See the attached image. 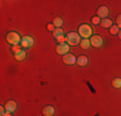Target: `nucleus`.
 Segmentation results:
<instances>
[{
    "mask_svg": "<svg viewBox=\"0 0 121 116\" xmlns=\"http://www.w3.org/2000/svg\"><path fill=\"white\" fill-rule=\"evenodd\" d=\"M21 39H22V37L19 36V34L16 32V31H10V32H8L7 36H5L7 43H8V44H10L12 46L21 44Z\"/></svg>",
    "mask_w": 121,
    "mask_h": 116,
    "instance_id": "nucleus-1",
    "label": "nucleus"
},
{
    "mask_svg": "<svg viewBox=\"0 0 121 116\" xmlns=\"http://www.w3.org/2000/svg\"><path fill=\"white\" fill-rule=\"evenodd\" d=\"M91 34H93V28H91L89 25H86V23H84V25H81L79 27V35L81 37H84V39L90 37Z\"/></svg>",
    "mask_w": 121,
    "mask_h": 116,
    "instance_id": "nucleus-2",
    "label": "nucleus"
},
{
    "mask_svg": "<svg viewBox=\"0 0 121 116\" xmlns=\"http://www.w3.org/2000/svg\"><path fill=\"white\" fill-rule=\"evenodd\" d=\"M66 41L68 45H77L80 44V35L76 32H70L66 37Z\"/></svg>",
    "mask_w": 121,
    "mask_h": 116,
    "instance_id": "nucleus-3",
    "label": "nucleus"
},
{
    "mask_svg": "<svg viewBox=\"0 0 121 116\" xmlns=\"http://www.w3.org/2000/svg\"><path fill=\"white\" fill-rule=\"evenodd\" d=\"M90 45H93L94 48H100L103 45V37L99 35H93L90 37Z\"/></svg>",
    "mask_w": 121,
    "mask_h": 116,
    "instance_id": "nucleus-4",
    "label": "nucleus"
},
{
    "mask_svg": "<svg viewBox=\"0 0 121 116\" xmlns=\"http://www.w3.org/2000/svg\"><path fill=\"white\" fill-rule=\"evenodd\" d=\"M76 59L77 58L73 56V54H65V56H63V63H65V65H67V66H72V65H76Z\"/></svg>",
    "mask_w": 121,
    "mask_h": 116,
    "instance_id": "nucleus-5",
    "label": "nucleus"
},
{
    "mask_svg": "<svg viewBox=\"0 0 121 116\" xmlns=\"http://www.w3.org/2000/svg\"><path fill=\"white\" fill-rule=\"evenodd\" d=\"M56 52L58 54H67L68 52H70V45L68 44H66V43H60V44L57 45V48H56Z\"/></svg>",
    "mask_w": 121,
    "mask_h": 116,
    "instance_id": "nucleus-6",
    "label": "nucleus"
},
{
    "mask_svg": "<svg viewBox=\"0 0 121 116\" xmlns=\"http://www.w3.org/2000/svg\"><path fill=\"white\" fill-rule=\"evenodd\" d=\"M32 45H34L32 36H23L21 39V46H23V48H31Z\"/></svg>",
    "mask_w": 121,
    "mask_h": 116,
    "instance_id": "nucleus-7",
    "label": "nucleus"
},
{
    "mask_svg": "<svg viewBox=\"0 0 121 116\" xmlns=\"http://www.w3.org/2000/svg\"><path fill=\"white\" fill-rule=\"evenodd\" d=\"M108 13H109V10H108L107 7H99V8L97 9V14H98V17H99L100 19L107 18Z\"/></svg>",
    "mask_w": 121,
    "mask_h": 116,
    "instance_id": "nucleus-8",
    "label": "nucleus"
},
{
    "mask_svg": "<svg viewBox=\"0 0 121 116\" xmlns=\"http://www.w3.org/2000/svg\"><path fill=\"white\" fill-rule=\"evenodd\" d=\"M17 106H18V104H17L16 101H8V102L4 104V107H5V110H7V112H10V114H12V112H14V111L17 110Z\"/></svg>",
    "mask_w": 121,
    "mask_h": 116,
    "instance_id": "nucleus-9",
    "label": "nucleus"
},
{
    "mask_svg": "<svg viewBox=\"0 0 121 116\" xmlns=\"http://www.w3.org/2000/svg\"><path fill=\"white\" fill-rule=\"evenodd\" d=\"M54 112H56V110L50 104H47V106L43 107V116H53Z\"/></svg>",
    "mask_w": 121,
    "mask_h": 116,
    "instance_id": "nucleus-10",
    "label": "nucleus"
},
{
    "mask_svg": "<svg viewBox=\"0 0 121 116\" xmlns=\"http://www.w3.org/2000/svg\"><path fill=\"white\" fill-rule=\"evenodd\" d=\"M88 57H85V56H80L79 58H77V59H76V63H77V65H79V66H86V65H88Z\"/></svg>",
    "mask_w": 121,
    "mask_h": 116,
    "instance_id": "nucleus-11",
    "label": "nucleus"
},
{
    "mask_svg": "<svg viewBox=\"0 0 121 116\" xmlns=\"http://www.w3.org/2000/svg\"><path fill=\"white\" fill-rule=\"evenodd\" d=\"M54 25V27H57V28H60L62 27V25H63V19L60 18V17H56V18L53 19V22H52Z\"/></svg>",
    "mask_w": 121,
    "mask_h": 116,
    "instance_id": "nucleus-12",
    "label": "nucleus"
},
{
    "mask_svg": "<svg viewBox=\"0 0 121 116\" xmlns=\"http://www.w3.org/2000/svg\"><path fill=\"white\" fill-rule=\"evenodd\" d=\"M25 58H26V52L25 50H19L18 53L14 54V59H17V61H23Z\"/></svg>",
    "mask_w": 121,
    "mask_h": 116,
    "instance_id": "nucleus-13",
    "label": "nucleus"
},
{
    "mask_svg": "<svg viewBox=\"0 0 121 116\" xmlns=\"http://www.w3.org/2000/svg\"><path fill=\"white\" fill-rule=\"evenodd\" d=\"M100 26L104 27V28H109L112 26V21H111V19H108V18H104V19L100 21Z\"/></svg>",
    "mask_w": 121,
    "mask_h": 116,
    "instance_id": "nucleus-14",
    "label": "nucleus"
},
{
    "mask_svg": "<svg viewBox=\"0 0 121 116\" xmlns=\"http://www.w3.org/2000/svg\"><path fill=\"white\" fill-rule=\"evenodd\" d=\"M80 46H81L82 49H89V48H90V40L82 39L81 41H80Z\"/></svg>",
    "mask_w": 121,
    "mask_h": 116,
    "instance_id": "nucleus-15",
    "label": "nucleus"
},
{
    "mask_svg": "<svg viewBox=\"0 0 121 116\" xmlns=\"http://www.w3.org/2000/svg\"><path fill=\"white\" fill-rule=\"evenodd\" d=\"M63 34H65V32H63L62 28H56V30L53 31V35H54V37H56V39H58V37H60V36H65Z\"/></svg>",
    "mask_w": 121,
    "mask_h": 116,
    "instance_id": "nucleus-16",
    "label": "nucleus"
},
{
    "mask_svg": "<svg viewBox=\"0 0 121 116\" xmlns=\"http://www.w3.org/2000/svg\"><path fill=\"white\" fill-rule=\"evenodd\" d=\"M109 32H111V35H119V32H120V28L117 27L116 25H112L111 27H109Z\"/></svg>",
    "mask_w": 121,
    "mask_h": 116,
    "instance_id": "nucleus-17",
    "label": "nucleus"
},
{
    "mask_svg": "<svg viewBox=\"0 0 121 116\" xmlns=\"http://www.w3.org/2000/svg\"><path fill=\"white\" fill-rule=\"evenodd\" d=\"M112 85H113V88H121V79L120 77H116V79L112 80Z\"/></svg>",
    "mask_w": 121,
    "mask_h": 116,
    "instance_id": "nucleus-18",
    "label": "nucleus"
},
{
    "mask_svg": "<svg viewBox=\"0 0 121 116\" xmlns=\"http://www.w3.org/2000/svg\"><path fill=\"white\" fill-rule=\"evenodd\" d=\"M100 21H102V19H100L98 16H95V17H93V18H91V22H93L94 25H100Z\"/></svg>",
    "mask_w": 121,
    "mask_h": 116,
    "instance_id": "nucleus-19",
    "label": "nucleus"
},
{
    "mask_svg": "<svg viewBox=\"0 0 121 116\" xmlns=\"http://www.w3.org/2000/svg\"><path fill=\"white\" fill-rule=\"evenodd\" d=\"M19 50H22V49H21V46H19V45H14V46H12V52H13L14 54H16V53H18Z\"/></svg>",
    "mask_w": 121,
    "mask_h": 116,
    "instance_id": "nucleus-20",
    "label": "nucleus"
},
{
    "mask_svg": "<svg viewBox=\"0 0 121 116\" xmlns=\"http://www.w3.org/2000/svg\"><path fill=\"white\" fill-rule=\"evenodd\" d=\"M116 26L119 28H121V14H119V16L116 17Z\"/></svg>",
    "mask_w": 121,
    "mask_h": 116,
    "instance_id": "nucleus-21",
    "label": "nucleus"
},
{
    "mask_svg": "<svg viewBox=\"0 0 121 116\" xmlns=\"http://www.w3.org/2000/svg\"><path fill=\"white\" fill-rule=\"evenodd\" d=\"M47 28H48L49 31H54V30H56V28H54V25H53V23H49V25L47 26Z\"/></svg>",
    "mask_w": 121,
    "mask_h": 116,
    "instance_id": "nucleus-22",
    "label": "nucleus"
},
{
    "mask_svg": "<svg viewBox=\"0 0 121 116\" xmlns=\"http://www.w3.org/2000/svg\"><path fill=\"white\" fill-rule=\"evenodd\" d=\"M3 116H12V115H10V112H5V114L3 115Z\"/></svg>",
    "mask_w": 121,
    "mask_h": 116,
    "instance_id": "nucleus-23",
    "label": "nucleus"
},
{
    "mask_svg": "<svg viewBox=\"0 0 121 116\" xmlns=\"http://www.w3.org/2000/svg\"><path fill=\"white\" fill-rule=\"evenodd\" d=\"M119 37H120V40H121V31L119 32Z\"/></svg>",
    "mask_w": 121,
    "mask_h": 116,
    "instance_id": "nucleus-24",
    "label": "nucleus"
}]
</instances>
